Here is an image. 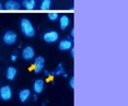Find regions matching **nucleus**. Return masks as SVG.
Instances as JSON below:
<instances>
[{
    "instance_id": "14",
    "label": "nucleus",
    "mask_w": 128,
    "mask_h": 106,
    "mask_svg": "<svg viewBox=\"0 0 128 106\" xmlns=\"http://www.w3.org/2000/svg\"><path fill=\"white\" fill-rule=\"evenodd\" d=\"M52 7V0H43L42 2H40V10H49Z\"/></svg>"
},
{
    "instance_id": "3",
    "label": "nucleus",
    "mask_w": 128,
    "mask_h": 106,
    "mask_svg": "<svg viewBox=\"0 0 128 106\" xmlns=\"http://www.w3.org/2000/svg\"><path fill=\"white\" fill-rule=\"evenodd\" d=\"M59 38V34L56 31H47L43 34V40L46 43H55Z\"/></svg>"
},
{
    "instance_id": "7",
    "label": "nucleus",
    "mask_w": 128,
    "mask_h": 106,
    "mask_svg": "<svg viewBox=\"0 0 128 106\" xmlns=\"http://www.w3.org/2000/svg\"><path fill=\"white\" fill-rule=\"evenodd\" d=\"M44 86H45V81L43 79H37L33 83V91L35 92V94H40L44 91Z\"/></svg>"
},
{
    "instance_id": "12",
    "label": "nucleus",
    "mask_w": 128,
    "mask_h": 106,
    "mask_svg": "<svg viewBox=\"0 0 128 106\" xmlns=\"http://www.w3.org/2000/svg\"><path fill=\"white\" fill-rule=\"evenodd\" d=\"M18 74V70H16L14 67H9L6 70V78L8 79L9 81H12L14 78Z\"/></svg>"
},
{
    "instance_id": "11",
    "label": "nucleus",
    "mask_w": 128,
    "mask_h": 106,
    "mask_svg": "<svg viewBox=\"0 0 128 106\" xmlns=\"http://www.w3.org/2000/svg\"><path fill=\"white\" fill-rule=\"evenodd\" d=\"M30 96H31V91L28 89H23L19 92V100H20V102H22V103L26 102L30 98Z\"/></svg>"
},
{
    "instance_id": "8",
    "label": "nucleus",
    "mask_w": 128,
    "mask_h": 106,
    "mask_svg": "<svg viewBox=\"0 0 128 106\" xmlns=\"http://www.w3.org/2000/svg\"><path fill=\"white\" fill-rule=\"evenodd\" d=\"M21 7L22 6L19 2H16V0H7L4 6V8L7 9V10H20Z\"/></svg>"
},
{
    "instance_id": "18",
    "label": "nucleus",
    "mask_w": 128,
    "mask_h": 106,
    "mask_svg": "<svg viewBox=\"0 0 128 106\" xmlns=\"http://www.w3.org/2000/svg\"><path fill=\"white\" fill-rule=\"evenodd\" d=\"M69 85H70L71 89H74V78H71L69 81Z\"/></svg>"
},
{
    "instance_id": "6",
    "label": "nucleus",
    "mask_w": 128,
    "mask_h": 106,
    "mask_svg": "<svg viewBox=\"0 0 128 106\" xmlns=\"http://www.w3.org/2000/svg\"><path fill=\"white\" fill-rule=\"evenodd\" d=\"M44 66H45L44 57H42V56L36 57L35 60H34V72H35V73H40L43 69H44Z\"/></svg>"
},
{
    "instance_id": "15",
    "label": "nucleus",
    "mask_w": 128,
    "mask_h": 106,
    "mask_svg": "<svg viewBox=\"0 0 128 106\" xmlns=\"http://www.w3.org/2000/svg\"><path fill=\"white\" fill-rule=\"evenodd\" d=\"M53 74H55V76H59V74H62L64 76H67V74L65 73V69H64V66L62 64H59L57 66V68H56V70L53 72Z\"/></svg>"
},
{
    "instance_id": "1",
    "label": "nucleus",
    "mask_w": 128,
    "mask_h": 106,
    "mask_svg": "<svg viewBox=\"0 0 128 106\" xmlns=\"http://www.w3.org/2000/svg\"><path fill=\"white\" fill-rule=\"evenodd\" d=\"M20 30H21L22 34L28 38L35 36V28H34L33 24L31 21L26 18H22L20 20Z\"/></svg>"
},
{
    "instance_id": "4",
    "label": "nucleus",
    "mask_w": 128,
    "mask_h": 106,
    "mask_svg": "<svg viewBox=\"0 0 128 106\" xmlns=\"http://www.w3.org/2000/svg\"><path fill=\"white\" fill-rule=\"evenodd\" d=\"M12 98V90L9 85H4L0 88V98L2 101H10Z\"/></svg>"
},
{
    "instance_id": "19",
    "label": "nucleus",
    "mask_w": 128,
    "mask_h": 106,
    "mask_svg": "<svg viewBox=\"0 0 128 106\" xmlns=\"http://www.w3.org/2000/svg\"><path fill=\"white\" fill-rule=\"evenodd\" d=\"M71 56H72V57H74V47L71 48Z\"/></svg>"
},
{
    "instance_id": "16",
    "label": "nucleus",
    "mask_w": 128,
    "mask_h": 106,
    "mask_svg": "<svg viewBox=\"0 0 128 106\" xmlns=\"http://www.w3.org/2000/svg\"><path fill=\"white\" fill-rule=\"evenodd\" d=\"M47 18L49 21H56V20H58V18H59V16H58L57 13H48L47 14Z\"/></svg>"
},
{
    "instance_id": "2",
    "label": "nucleus",
    "mask_w": 128,
    "mask_h": 106,
    "mask_svg": "<svg viewBox=\"0 0 128 106\" xmlns=\"http://www.w3.org/2000/svg\"><path fill=\"white\" fill-rule=\"evenodd\" d=\"M2 40H4V43L7 44V45H13V44H16V42L18 40V35H16V32H13L11 30L7 31L4 34V36H2Z\"/></svg>"
},
{
    "instance_id": "9",
    "label": "nucleus",
    "mask_w": 128,
    "mask_h": 106,
    "mask_svg": "<svg viewBox=\"0 0 128 106\" xmlns=\"http://www.w3.org/2000/svg\"><path fill=\"white\" fill-rule=\"evenodd\" d=\"M58 48L60 50H70L72 48V40H68V38H65V40H60L59 45H58Z\"/></svg>"
},
{
    "instance_id": "17",
    "label": "nucleus",
    "mask_w": 128,
    "mask_h": 106,
    "mask_svg": "<svg viewBox=\"0 0 128 106\" xmlns=\"http://www.w3.org/2000/svg\"><path fill=\"white\" fill-rule=\"evenodd\" d=\"M16 59H18V52H14L11 55V61H16Z\"/></svg>"
},
{
    "instance_id": "20",
    "label": "nucleus",
    "mask_w": 128,
    "mask_h": 106,
    "mask_svg": "<svg viewBox=\"0 0 128 106\" xmlns=\"http://www.w3.org/2000/svg\"><path fill=\"white\" fill-rule=\"evenodd\" d=\"M2 9H4V6H2L1 2H0V10H2Z\"/></svg>"
},
{
    "instance_id": "13",
    "label": "nucleus",
    "mask_w": 128,
    "mask_h": 106,
    "mask_svg": "<svg viewBox=\"0 0 128 106\" xmlns=\"http://www.w3.org/2000/svg\"><path fill=\"white\" fill-rule=\"evenodd\" d=\"M35 0H23L22 2V7L28 10H33L35 8Z\"/></svg>"
},
{
    "instance_id": "10",
    "label": "nucleus",
    "mask_w": 128,
    "mask_h": 106,
    "mask_svg": "<svg viewBox=\"0 0 128 106\" xmlns=\"http://www.w3.org/2000/svg\"><path fill=\"white\" fill-rule=\"evenodd\" d=\"M69 24H70V19H69V16H66V14H62V16L59 18V25H60V28H62V31H65L66 28L69 26Z\"/></svg>"
},
{
    "instance_id": "5",
    "label": "nucleus",
    "mask_w": 128,
    "mask_h": 106,
    "mask_svg": "<svg viewBox=\"0 0 128 106\" xmlns=\"http://www.w3.org/2000/svg\"><path fill=\"white\" fill-rule=\"evenodd\" d=\"M22 57L24 60H32L35 57V50L32 46H26L22 50Z\"/></svg>"
}]
</instances>
